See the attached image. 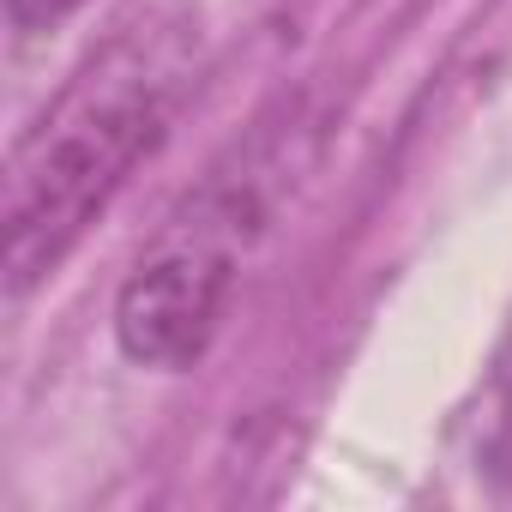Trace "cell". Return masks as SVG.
Wrapping results in <instances>:
<instances>
[{"mask_svg":"<svg viewBox=\"0 0 512 512\" xmlns=\"http://www.w3.org/2000/svg\"><path fill=\"white\" fill-rule=\"evenodd\" d=\"M199 43V13L187 0H151L127 13L13 145L0 193L13 302L67 260L127 175L157 151L199 73Z\"/></svg>","mask_w":512,"mask_h":512,"instance_id":"1","label":"cell"},{"mask_svg":"<svg viewBox=\"0 0 512 512\" xmlns=\"http://www.w3.org/2000/svg\"><path fill=\"white\" fill-rule=\"evenodd\" d=\"M260 205L235 181H211L187 199V217L157 235V247L127 272L115 296V338L139 368H193L229 308L241 235L253 229Z\"/></svg>","mask_w":512,"mask_h":512,"instance_id":"2","label":"cell"},{"mask_svg":"<svg viewBox=\"0 0 512 512\" xmlns=\"http://www.w3.org/2000/svg\"><path fill=\"white\" fill-rule=\"evenodd\" d=\"M85 7V0H7V19H13V31H55V25H67L73 13Z\"/></svg>","mask_w":512,"mask_h":512,"instance_id":"3","label":"cell"}]
</instances>
